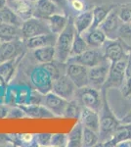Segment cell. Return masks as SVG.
I'll return each mask as SVG.
<instances>
[{
  "instance_id": "cell-1",
  "label": "cell",
  "mask_w": 131,
  "mask_h": 147,
  "mask_svg": "<svg viewBox=\"0 0 131 147\" xmlns=\"http://www.w3.org/2000/svg\"><path fill=\"white\" fill-rule=\"evenodd\" d=\"M102 90V97H103V105L99 112L100 115V129H99V143L101 145L109 140L113 136L114 132L118 127V125L121 124V122L116 115L114 114L113 111L111 110L106 97V91L105 89Z\"/></svg>"
},
{
  "instance_id": "cell-2",
  "label": "cell",
  "mask_w": 131,
  "mask_h": 147,
  "mask_svg": "<svg viewBox=\"0 0 131 147\" xmlns=\"http://www.w3.org/2000/svg\"><path fill=\"white\" fill-rule=\"evenodd\" d=\"M75 28L73 25V18L70 16L69 23L64 28L61 34H58L57 41L55 44L56 48V59L61 63H68L69 59L71 57V47H73V38L75 35Z\"/></svg>"
},
{
  "instance_id": "cell-3",
  "label": "cell",
  "mask_w": 131,
  "mask_h": 147,
  "mask_svg": "<svg viewBox=\"0 0 131 147\" xmlns=\"http://www.w3.org/2000/svg\"><path fill=\"white\" fill-rule=\"evenodd\" d=\"M75 98H77L80 104L85 108L91 109L96 112H100L103 105V97L100 89H97L91 85L77 88Z\"/></svg>"
},
{
  "instance_id": "cell-4",
  "label": "cell",
  "mask_w": 131,
  "mask_h": 147,
  "mask_svg": "<svg viewBox=\"0 0 131 147\" xmlns=\"http://www.w3.org/2000/svg\"><path fill=\"white\" fill-rule=\"evenodd\" d=\"M127 60L128 58L111 63L108 78L102 89L108 90L110 88H121L126 79Z\"/></svg>"
},
{
  "instance_id": "cell-5",
  "label": "cell",
  "mask_w": 131,
  "mask_h": 147,
  "mask_svg": "<svg viewBox=\"0 0 131 147\" xmlns=\"http://www.w3.org/2000/svg\"><path fill=\"white\" fill-rule=\"evenodd\" d=\"M30 82L36 90L43 94L52 91L53 79L48 71L44 68L42 64L35 67L30 73Z\"/></svg>"
},
{
  "instance_id": "cell-6",
  "label": "cell",
  "mask_w": 131,
  "mask_h": 147,
  "mask_svg": "<svg viewBox=\"0 0 131 147\" xmlns=\"http://www.w3.org/2000/svg\"><path fill=\"white\" fill-rule=\"evenodd\" d=\"M21 30H22L23 39L51 32L47 20L35 17H32L24 21Z\"/></svg>"
},
{
  "instance_id": "cell-7",
  "label": "cell",
  "mask_w": 131,
  "mask_h": 147,
  "mask_svg": "<svg viewBox=\"0 0 131 147\" xmlns=\"http://www.w3.org/2000/svg\"><path fill=\"white\" fill-rule=\"evenodd\" d=\"M103 53L105 58L111 63L128 58L125 51V42L120 38L107 39L103 44Z\"/></svg>"
},
{
  "instance_id": "cell-8",
  "label": "cell",
  "mask_w": 131,
  "mask_h": 147,
  "mask_svg": "<svg viewBox=\"0 0 131 147\" xmlns=\"http://www.w3.org/2000/svg\"><path fill=\"white\" fill-rule=\"evenodd\" d=\"M105 60L106 58L104 56L103 50H100V48H88L79 55L71 57L68 63H77L87 68H91L101 64Z\"/></svg>"
},
{
  "instance_id": "cell-9",
  "label": "cell",
  "mask_w": 131,
  "mask_h": 147,
  "mask_svg": "<svg viewBox=\"0 0 131 147\" xmlns=\"http://www.w3.org/2000/svg\"><path fill=\"white\" fill-rule=\"evenodd\" d=\"M111 62L106 59L101 64L94 67L88 68V82L89 85L97 89H102L104 84L106 82L110 70Z\"/></svg>"
},
{
  "instance_id": "cell-10",
  "label": "cell",
  "mask_w": 131,
  "mask_h": 147,
  "mask_svg": "<svg viewBox=\"0 0 131 147\" xmlns=\"http://www.w3.org/2000/svg\"><path fill=\"white\" fill-rule=\"evenodd\" d=\"M121 23L122 22L118 17V9L115 6L101 23L99 28L103 30L108 39H116L118 38V28Z\"/></svg>"
},
{
  "instance_id": "cell-11",
  "label": "cell",
  "mask_w": 131,
  "mask_h": 147,
  "mask_svg": "<svg viewBox=\"0 0 131 147\" xmlns=\"http://www.w3.org/2000/svg\"><path fill=\"white\" fill-rule=\"evenodd\" d=\"M77 89V87L73 82V80L67 76V74H64L60 78L53 80L52 91L67 100L75 98Z\"/></svg>"
},
{
  "instance_id": "cell-12",
  "label": "cell",
  "mask_w": 131,
  "mask_h": 147,
  "mask_svg": "<svg viewBox=\"0 0 131 147\" xmlns=\"http://www.w3.org/2000/svg\"><path fill=\"white\" fill-rule=\"evenodd\" d=\"M66 69V74L77 88L89 85L88 82V68L81 64L77 63H68Z\"/></svg>"
},
{
  "instance_id": "cell-13",
  "label": "cell",
  "mask_w": 131,
  "mask_h": 147,
  "mask_svg": "<svg viewBox=\"0 0 131 147\" xmlns=\"http://www.w3.org/2000/svg\"><path fill=\"white\" fill-rule=\"evenodd\" d=\"M68 101L69 100L54 93L53 91H50L44 95L43 105L48 110L51 111L54 114V116L64 117V113H65V109L67 107Z\"/></svg>"
},
{
  "instance_id": "cell-14",
  "label": "cell",
  "mask_w": 131,
  "mask_h": 147,
  "mask_svg": "<svg viewBox=\"0 0 131 147\" xmlns=\"http://www.w3.org/2000/svg\"><path fill=\"white\" fill-rule=\"evenodd\" d=\"M7 5L21 18L23 22L33 17L34 2L30 0H12L7 1Z\"/></svg>"
},
{
  "instance_id": "cell-15",
  "label": "cell",
  "mask_w": 131,
  "mask_h": 147,
  "mask_svg": "<svg viewBox=\"0 0 131 147\" xmlns=\"http://www.w3.org/2000/svg\"><path fill=\"white\" fill-rule=\"evenodd\" d=\"M60 8L51 0H37L34 2L33 17L47 20L50 16L60 13Z\"/></svg>"
},
{
  "instance_id": "cell-16",
  "label": "cell",
  "mask_w": 131,
  "mask_h": 147,
  "mask_svg": "<svg viewBox=\"0 0 131 147\" xmlns=\"http://www.w3.org/2000/svg\"><path fill=\"white\" fill-rule=\"evenodd\" d=\"M57 37L58 35L53 34V32H49V34H39L36 36H32L27 39H23L25 46L28 49H36L39 47L43 46H49L53 45L55 46L57 41Z\"/></svg>"
},
{
  "instance_id": "cell-17",
  "label": "cell",
  "mask_w": 131,
  "mask_h": 147,
  "mask_svg": "<svg viewBox=\"0 0 131 147\" xmlns=\"http://www.w3.org/2000/svg\"><path fill=\"white\" fill-rule=\"evenodd\" d=\"M131 138V125L130 124H121L114 132L113 136L104 142L103 146H118L121 142L128 140Z\"/></svg>"
},
{
  "instance_id": "cell-18",
  "label": "cell",
  "mask_w": 131,
  "mask_h": 147,
  "mask_svg": "<svg viewBox=\"0 0 131 147\" xmlns=\"http://www.w3.org/2000/svg\"><path fill=\"white\" fill-rule=\"evenodd\" d=\"M20 108L25 112L26 116L34 118V119H51L55 117L54 114L45 107L43 104L21 105Z\"/></svg>"
},
{
  "instance_id": "cell-19",
  "label": "cell",
  "mask_w": 131,
  "mask_h": 147,
  "mask_svg": "<svg viewBox=\"0 0 131 147\" xmlns=\"http://www.w3.org/2000/svg\"><path fill=\"white\" fill-rule=\"evenodd\" d=\"M22 40L23 39L13 40V41H6L0 43L2 62L18 57L19 54L22 52V46L25 44L24 42L22 43Z\"/></svg>"
},
{
  "instance_id": "cell-20",
  "label": "cell",
  "mask_w": 131,
  "mask_h": 147,
  "mask_svg": "<svg viewBox=\"0 0 131 147\" xmlns=\"http://www.w3.org/2000/svg\"><path fill=\"white\" fill-rule=\"evenodd\" d=\"M81 122L83 127H86L88 129H93L95 131L99 132L100 129V115L98 112L91 109L83 107L80 117L78 119Z\"/></svg>"
},
{
  "instance_id": "cell-21",
  "label": "cell",
  "mask_w": 131,
  "mask_h": 147,
  "mask_svg": "<svg viewBox=\"0 0 131 147\" xmlns=\"http://www.w3.org/2000/svg\"><path fill=\"white\" fill-rule=\"evenodd\" d=\"M90 48H100L103 46L107 39L106 34L100 28H89L82 34Z\"/></svg>"
},
{
  "instance_id": "cell-22",
  "label": "cell",
  "mask_w": 131,
  "mask_h": 147,
  "mask_svg": "<svg viewBox=\"0 0 131 147\" xmlns=\"http://www.w3.org/2000/svg\"><path fill=\"white\" fill-rule=\"evenodd\" d=\"M93 22V13L92 10H85L79 12L78 15L73 18V25L77 34H83L87 32L92 26Z\"/></svg>"
},
{
  "instance_id": "cell-23",
  "label": "cell",
  "mask_w": 131,
  "mask_h": 147,
  "mask_svg": "<svg viewBox=\"0 0 131 147\" xmlns=\"http://www.w3.org/2000/svg\"><path fill=\"white\" fill-rule=\"evenodd\" d=\"M0 39L2 42L23 39L22 30L17 26L0 23Z\"/></svg>"
},
{
  "instance_id": "cell-24",
  "label": "cell",
  "mask_w": 131,
  "mask_h": 147,
  "mask_svg": "<svg viewBox=\"0 0 131 147\" xmlns=\"http://www.w3.org/2000/svg\"><path fill=\"white\" fill-rule=\"evenodd\" d=\"M33 57L39 64L52 62L56 59V48L53 45L33 49Z\"/></svg>"
},
{
  "instance_id": "cell-25",
  "label": "cell",
  "mask_w": 131,
  "mask_h": 147,
  "mask_svg": "<svg viewBox=\"0 0 131 147\" xmlns=\"http://www.w3.org/2000/svg\"><path fill=\"white\" fill-rule=\"evenodd\" d=\"M69 19H70V16L68 17L67 15H64V14L61 13H57L50 16L47 19V22H48L51 32H53V34L57 35L61 34L64 30V28H66V26L68 25Z\"/></svg>"
},
{
  "instance_id": "cell-26",
  "label": "cell",
  "mask_w": 131,
  "mask_h": 147,
  "mask_svg": "<svg viewBox=\"0 0 131 147\" xmlns=\"http://www.w3.org/2000/svg\"><path fill=\"white\" fill-rule=\"evenodd\" d=\"M0 23L9 24V25L22 27L23 21L8 5L0 9Z\"/></svg>"
},
{
  "instance_id": "cell-27",
  "label": "cell",
  "mask_w": 131,
  "mask_h": 147,
  "mask_svg": "<svg viewBox=\"0 0 131 147\" xmlns=\"http://www.w3.org/2000/svg\"><path fill=\"white\" fill-rule=\"evenodd\" d=\"M115 7V5H98L95 6L92 9L93 13V22L90 28H99L101 23L105 20V18L108 16V14L111 12L112 9Z\"/></svg>"
},
{
  "instance_id": "cell-28",
  "label": "cell",
  "mask_w": 131,
  "mask_h": 147,
  "mask_svg": "<svg viewBox=\"0 0 131 147\" xmlns=\"http://www.w3.org/2000/svg\"><path fill=\"white\" fill-rule=\"evenodd\" d=\"M83 138V125L78 121L77 125L68 134V146L70 147H80L82 146Z\"/></svg>"
},
{
  "instance_id": "cell-29",
  "label": "cell",
  "mask_w": 131,
  "mask_h": 147,
  "mask_svg": "<svg viewBox=\"0 0 131 147\" xmlns=\"http://www.w3.org/2000/svg\"><path fill=\"white\" fill-rule=\"evenodd\" d=\"M82 108H83V106L80 104V102L78 101L77 98L71 99V100L68 101V104H67L65 113H64V117L79 119Z\"/></svg>"
},
{
  "instance_id": "cell-30",
  "label": "cell",
  "mask_w": 131,
  "mask_h": 147,
  "mask_svg": "<svg viewBox=\"0 0 131 147\" xmlns=\"http://www.w3.org/2000/svg\"><path fill=\"white\" fill-rule=\"evenodd\" d=\"M88 48H90V47L88 46L84 36L82 34L75 32V38H73V47H71V57L79 55V54L83 53L84 51H86Z\"/></svg>"
},
{
  "instance_id": "cell-31",
  "label": "cell",
  "mask_w": 131,
  "mask_h": 147,
  "mask_svg": "<svg viewBox=\"0 0 131 147\" xmlns=\"http://www.w3.org/2000/svg\"><path fill=\"white\" fill-rule=\"evenodd\" d=\"M99 143V132L93 129L83 127V138H82V146L92 147L96 146Z\"/></svg>"
},
{
  "instance_id": "cell-32",
  "label": "cell",
  "mask_w": 131,
  "mask_h": 147,
  "mask_svg": "<svg viewBox=\"0 0 131 147\" xmlns=\"http://www.w3.org/2000/svg\"><path fill=\"white\" fill-rule=\"evenodd\" d=\"M14 61L15 58L0 63V77L4 82H8L14 73Z\"/></svg>"
},
{
  "instance_id": "cell-33",
  "label": "cell",
  "mask_w": 131,
  "mask_h": 147,
  "mask_svg": "<svg viewBox=\"0 0 131 147\" xmlns=\"http://www.w3.org/2000/svg\"><path fill=\"white\" fill-rule=\"evenodd\" d=\"M60 64H61V62H59V61L55 62V60L52 61V62H49V63L42 64V65L44 66V68L46 69V70L49 72L50 75H51L53 80L58 79V78H60L62 75H64V74H61L60 67H59V65H60Z\"/></svg>"
},
{
  "instance_id": "cell-34",
  "label": "cell",
  "mask_w": 131,
  "mask_h": 147,
  "mask_svg": "<svg viewBox=\"0 0 131 147\" xmlns=\"http://www.w3.org/2000/svg\"><path fill=\"white\" fill-rule=\"evenodd\" d=\"M118 38L124 41L125 43L131 42V24L121 23L118 28Z\"/></svg>"
},
{
  "instance_id": "cell-35",
  "label": "cell",
  "mask_w": 131,
  "mask_h": 147,
  "mask_svg": "<svg viewBox=\"0 0 131 147\" xmlns=\"http://www.w3.org/2000/svg\"><path fill=\"white\" fill-rule=\"evenodd\" d=\"M50 146H58V147L68 146V134H52Z\"/></svg>"
},
{
  "instance_id": "cell-36",
  "label": "cell",
  "mask_w": 131,
  "mask_h": 147,
  "mask_svg": "<svg viewBox=\"0 0 131 147\" xmlns=\"http://www.w3.org/2000/svg\"><path fill=\"white\" fill-rule=\"evenodd\" d=\"M118 17L122 23H131V4H125L118 9Z\"/></svg>"
},
{
  "instance_id": "cell-37",
  "label": "cell",
  "mask_w": 131,
  "mask_h": 147,
  "mask_svg": "<svg viewBox=\"0 0 131 147\" xmlns=\"http://www.w3.org/2000/svg\"><path fill=\"white\" fill-rule=\"evenodd\" d=\"M51 136V134H38L34 136V139L38 146H50Z\"/></svg>"
},
{
  "instance_id": "cell-38",
  "label": "cell",
  "mask_w": 131,
  "mask_h": 147,
  "mask_svg": "<svg viewBox=\"0 0 131 147\" xmlns=\"http://www.w3.org/2000/svg\"><path fill=\"white\" fill-rule=\"evenodd\" d=\"M45 94L41 93L38 90H33L30 97V104H43Z\"/></svg>"
},
{
  "instance_id": "cell-39",
  "label": "cell",
  "mask_w": 131,
  "mask_h": 147,
  "mask_svg": "<svg viewBox=\"0 0 131 147\" xmlns=\"http://www.w3.org/2000/svg\"><path fill=\"white\" fill-rule=\"evenodd\" d=\"M121 92L124 97H131V77H126L124 84L121 86Z\"/></svg>"
},
{
  "instance_id": "cell-40",
  "label": "cell",
  "mask_w": 131,
  "mask_h": 147,
  "mask_svg": "<svg viewBox=\"0 0 131 147\" xmlns=\"http://www.w3.org/2000/svg\"><path fill=\"white\" fill-rule=\"evenodd\" d=\"M71 1V5L73 7V10H75L77 12H82L84 11V4L81 0H70Z\"/></svg>"
},
{
  "instance_id": "cell-41",
  "label": "cell",
  "mask_w": 131,
  "mask_h": 147,
  "mask_svg": "<svg viewBox=\"0 0 131 147\" xmlns=\"http://www.w3.org/2000/svg\"><path fill=\"white\" fill-rule=\"evenodd\" d=\"M52 2H54L57 6L59 7L62 10H65L66 7L68 6V2L69 0H51Z\"/></svg>"
},
{
  "instance_id": "cell-42",
  "label": "cell",
  "mask_w": 131,
  "mask_h": 147,
  "mask_svg": "<svg viewBox=\"0 0 131 147\" xmlns=\"http://www.w3.org/2000/svg\"><path fill=\"white\" fill-rule=\"evenodd\" d=\"M33 138H34V136H33L32 134H24L21 136V139H22V141L26 142V143H30V142H32Z\"/></svg>"
},
{
  "instance_id": "cell-43",
  "label": "cell",
  "mask_w": 131,
  "mask_h": 147,
  "mask_svg": "<svg viewBox=\"0 0 131 147\" xmlns=\"http://www.w3.org/2000/svg\"><path fill=\"white\" fill-rule=\"evenodd\" d=\"M120 122L122 123V124H130L131 125V111L120 121Z\"/></svg>"
},
{
  "instance_id": "cell-44",
  "label": "cell",
  "mask_w": 131,
  "mask_h": 147,
  "mask_svg": "<svg viewBox=\"0 0 131 147\" xmlns=\"http://www.w3.org/2000/svg\"><path fill=\"white\" fill-rule=\"evenodd\" d=\"M7 117V109L0 107V118H4Z\"/></svg>"
},
{
  "instance_id": "cell-45",
  "label": "cell",
  "mask_w": 131,
  "mask_h": 147,
  "mask_svg": "<svg viewBox=\"0 0 131 147\" xmlns=\"http://www.w3.org/2000/svg\"><path fill=\"white\" fill-rule=\"evenodd\" d=\"M5 140H9V137L6 134H0V143H2Z\"/></svg>"
},
{
  "instance_id": "cell-46",
  "label": "cell",
  "mask_w": 131,
  "mask_h": 147,
  "mask_svg": "<svg viewBox=\"0 0 131 147\" xmlns=\"http://www.w3.org/2000/svg\"><path fill=\"white\" fill-rule=\"evenodd\" d=\"M7 5V0H0V9Z\"/></svg>"
},
{
  "instance_id": "cell-47",
  "label": "cell",
  "mask_w": 131,
  "mask_h": 147,
  "mask_svg": "<svg viewBox=\"0 0 131 147\" xmlns=\"http://www.w3.org/2000/svg\"><path fill=\"white\" fill-rule=\"evenodd\" d=\"M2 62V58H1V48H0V63Z\"/></svg>"
},
{
  "instance_id": "cell-48",
  "label": "cell",
  "mask_w": 131,
  "mask_h": 147,
  "mask_svg": "<svg viewBox=\"0 0 131 147\" xmlns=\"http://www.w3.org/2000/svg\"><path fill=\"white\" fill-rule=\"evenodd\" d=\"M30 1H32V2H35V1H37V0H30Z\"/></svg>"
},
{
  "instance_id": "cell-49",
  "label": "cell",
  "mask_w": 131,
  "mask_h": 147,
  "mask_svg": "<svg viewBox=\"0 0 131 147\" xmlns=\"http://www.w3.org/2000/svg\"><path fill=\"white\" fill-rule=\"evenodd\" d=\"M129 58H130V59H131V54H130V56H129Z\"/></svg>"
},
{
  "instance_id": "cell-50",
  "label": "cell",
  "mask_w": 131,
  "mask_h": 147,
  "mask_svg": "<svg viewBox=\"0 0 131 147\" xmlns=\"http://www.w3.org/2000/svg\"><path fill=\"white\" fill-rule=\"evenodd\" d=\"M7 1H12V0H7Z\"/></svg>"
},
{
  "instance_id": "cell-51",
  "label": "cell",
  "mask_w": 131,
  "mask_h": 147,
  "mask_svg": "<svg viewBox=\"0 0 131 147\" xmlns=\"http://www.w3.org/2000/svg\"><path fill=\"white\" fill-rule=\"evenodd\" d=\"M130 24H131V23H130Z\"/></svg>"
}]
</instances>
